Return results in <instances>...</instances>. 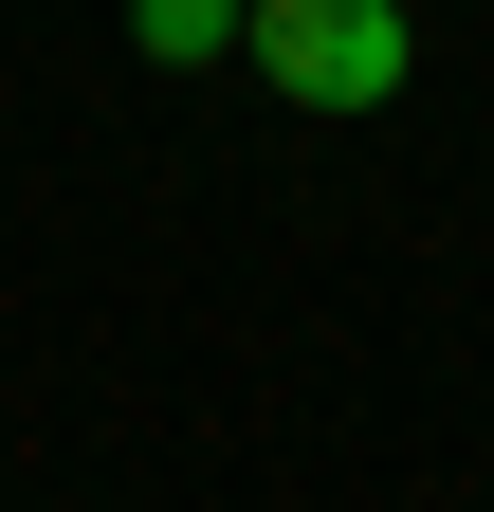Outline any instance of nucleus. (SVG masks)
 I'll use <instances>...</instances> for the list:
<instances>
[{
	"label": "nucleus",
	"mask_w": 494,
	"mask_h": 512,
	"mask_svg": "<svg viewBox=\"0 0 494 512\" xmlns=\"http://www.w3.org/2000/svg\"><path fill=\"white\" fill-rule=\"evenodd\" d=\"M129 37H147V55H165V74H202V55H220V37H238V0H129Z\"/></svg>",
	"instance_id": "obj_2"
},
{
	"label": "nucleus",
	"mask_w": 494,
	"mask_h": 512,
	"mask_svg": "<svg viewBox=\"0 0 494 512\" xmlns=\"http://www.w3.org/2000/svg\"><path fill=\"white\" fill-rule=\"evenodd\" d=\"M238 55H257L293 110H385V92L421 74L403 0H238Z\"/></svg>",
	"instance_id": "obj_1"
}]
</instances>
